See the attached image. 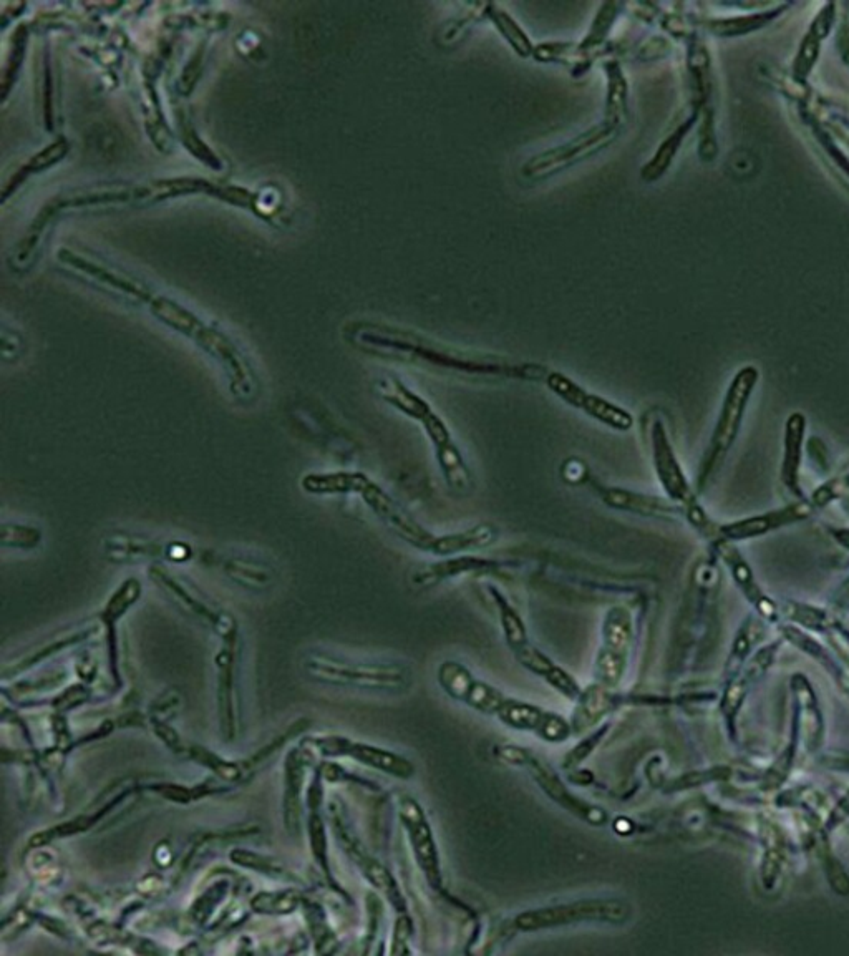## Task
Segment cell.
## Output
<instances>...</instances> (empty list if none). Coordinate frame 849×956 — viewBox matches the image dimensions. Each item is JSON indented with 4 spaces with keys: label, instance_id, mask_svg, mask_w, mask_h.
<instances>
[{
    "label": "cell",
    "instance_id": "obj_31",
    "mask_svg": "<svg viewBox=\"0 0 849 956\" xmlns=\"http://www.w3.org/2000/svg\"><path fill=\"white\" fill-rule=\"evenodd\" d=\"M185 757L188 761L196 762L198 766L213 772L214 777H218L219 781L226 782L233 789L248 784L243 761H229L226 757L219 756V754L211 751L208 747L201 746V744H188Z\"/></svg>",
    "mask_w": 849,
    "mask_h": 956
},
{
    "label": "cell",
    "instance_id": "obj_13",
    "mask_svg": "<svg viewBox=\"0 0 849 956\" xmlns=\"http://www.w3.org/2000/svg\"><path fill=\"white\" fill-rule=\"evenodd\" d=\"M204 560L233 585L243 590L254 591V593L272 590L279 578L276 565L256 553L243 552V550H221V552L206 553Z\"/></svg>",
    "mask_w": 849,
    "mask_h": 956
},
{
    "label": "cell",
    "instance_id": "obj_11",
    "mask_svg": "<svg viewBox=\"0 0 849 956\" xmlns=\"http://www.w3.org/2000/svg\"><path fill=\"white\" fill-rule=\"evenodd\" d=\"M544 384L554 396L563 400L573 409L581 410L583 414L596 420L601 425H606L607 429L616 430V432H629L634 429V415L621 405L614 404L606 397L597 396L594 392H589L578 382H574L571 377L563 372L549 371L544 379Z\"/></svg>",
    "mask_w": 849,
    "mask_h": 956
},
{
    "label": "cell",
    "instance_id": "obj_32",
    "mask_svg": "<svg viewBox=\"0 0 849 956\" xmlns=\"http://www.w3.org/2000/svg\"><path fill=\"white\" fill-rule=\"evenodd\" d=\"M231 883L228 878L218 877L204 890L193 905L185 913L186 927L191 930H203L208 928L211 918L218 910L219 905L228 898Z\"/></svg>",
    "mask_w": 849,
    "mask_h": 956
},
{
    "label": "cell",
    "instance_id": "obj_2",
    "mask_svg": "<svg viewBox=\"0 0 849 956\" xmlns=\"http://www.w3.org/2000/svg\"><path fill=\"white\" fill-rule=\"evenodd\" d=\"M135 303L146 306L158 321L181 336L188 337L199 349H203L211 359L218 362L228 376L229 391L233 392L236 399L251 402L258 397V379L253 367L228 334L203 321L198 314L175 299L153 293L145 284H140L136 291Z\"/></svg>",
    "mask_w": 849,
    "mask_h": 956
},
{
    "label": "cell",
    "instance_id": "obj_5",
    "mask_svg": "<svg viewBox=\"0 0 849 956\" xmlns=\"http://www.w3.org/2000/svg\"><path fill=\"white\" fill-rule=\"evenodd\" d=\"M301 668L309 679L335 688L367 691H403L412 681L410 671L398 664L360 663L326 651H307Z\"/></svg>",
    "mask_w": 849,
    "mask_h": 956
},
{
    "label": "cell",
    "instance_id": "obj_27",
    "mask_svg": "<svg viewBox=\"0 0 849 956\" xmlns=\"http://www.w3.org/2000/svg\"><path fill=\"white\" fill-rule=\"evenodd\" d=\"M596 492L607 507L621 510V512L657 518L672 517L675 512L669 503L660 500V498L632 492V490H626V488L601 487L599 485V487H596Z\"/></svg>",
    "mask_w": 849,
    "mask_h": 956
},
{
    "label": "cell",
    "instance_id": "obj_4",
    "mask_svg": "<svg viewBox=\"0 0 849 956\" xmlns=\"http://www.w3.org/2000/svg\"><path fill=\"white\" fill-rule=\"evenodd\" d=\"M377 392L390 407L420 424L428 440L432 442L435 459L448 488L458 495L470 493L473 488V474L468 462L461 454L452 430L448 429L447 422L433 409L432 404L398 377H382L377 382Z\"/></svg>",
    "mask_w": 849,
    "mask_h": 956
},
{
    "label": "cell",
    "instance_id": "obj_9",
    "mask_svg": "<svg viewBox=\"0 0 849 956\" xmlns=\"http://www.w3.org/2000/svg\"><path fill=\"white\" fill-rule=\"evenodd\" d=\"M631 908L616 898H591L579 902L559 903L553 907L536 908L520 913L515 925L521 932H538L548 928L569 927L574 923H626Z\"/></svg>",
    "mask_w": 849,
    "mask_h": 956
},
{
    "label": "cell",
    "instance_id": "obj_23",
    "mask_svg": "<svg viewBox=\"0 0 849 956\" xmlns=\"http://www.w3.org/2000/svg\"><path fill=\"white\" fill-rule=\"evenodd\" d=\"M400 817H402L403 827L407 830L418 864L427 875L430 885L438 887L442 882L440 860H438L432 829L425 819V814L415 800L403 799L400 804Z\"/></svg>",
    "mask_w": 849,
    "mask_h": 956
},
{
    "label": "cell",
    "instance_id": "obj_22",
    "mask_svg": "<svg viewBox=\"0 0 849 956\" xmlns=\"http://www.w3.org/2000/svg\"><path fill=\"white\" fill-rule=\"evenodd\" d=\"M506 726L515 727L520 731H531L549 742H561L568 739V722L558 714L546 713L533 704L505 699L495 714Z\"/></svg>",
    "mask_w": 849,
    "mask_h": 956
},
{
    "label": "cell",
    "instance_id": "obj_37",
    "mask_svg": "<svg viewBox=\"0 0 849 956\" xmlns=\"http://www.w3.org/2000/svg\"><path fill=\"white\" fill-rule=\"evenodd\" d=\"M485 14L486 19L495 25V29L500 32L501 37L506 40V44L510 45L516 54L523 59L533 57L536 45L531 42L528 34L521 29V25L506 10L501 9L500 5L486 4Z\"/></svg>",
    "mask_w": 849,
    "mask_h": 956
},
{
    "label": "cell",
    "instance_id": "obj_10",
    "mask_svg": "<svg viewBox=\"0 0 849 956\" xmlns=\"http://www.w3.org/2000/svg\"><path fill=\"white\" fill-rule=\"evenodd\" d=\"M758 379V372L753 367H747L738 372L737 377L733 379L732 386L728 389L727 399L723 404L722 414L715 427L714 437L710 442L709 450L705 455L699 474V488L704 490L710 477L714 475L715 470L719 469L722 460L727 455L728 447L732 445L740 422H742L743 410L747 405L748 396L752 392L753 386Z\"/></svg>",
    "mask_w": 849,
    "mask_h": 956
},
{
    "label": "cell",
    "instance_id": "obj_38",
    "mask_svg": "<svg viewBox=\"0 0 849 956\" xmlns=\"http://www.w3.org/2000/svg\"><path fill=\"white\" fill-rule=\"evenodd\" d=\"M44 543V530L35 523L4 520L2 522V547L14 552H34Z\"/></svg>",
    "mask_w": 849,
    "mask_h": 956
},
{
    "label": "cell",
    "instance_id": "obj_33",
    "mask_svg": "<svg viewBox=\"0 0 849 956\" xmlns=\"http://www.w3.org/2000/svg\"><path fill=\"white\" fill-rule=\"evenodd\" d=\"M697 117H699V113L692 110L689 117L685 118L684 122H680L674 132L670 133L669 137L660 143L659 150L655 152L654 157L642 168V180L652 183V181L659 180L660 176H664L667 168L672 165V161L679 152L680 145L687 137L690 128L694 127Z\"/></svg>",
    "mask_w": 849,
    "mask_h": 956
},
{
    "label": "cell",
    "instance_id": "obj_15",
    "mask_svg": "<svg viewBox=\"0 0 849 956\" xmlns=\"http://www.w3.org/2000/svg\"><path fill=\"white\" fill-rule=\"evenodd\" d=\"M143 593V585L135 576H130L122 581V585L113 591L107 603L97 616L105 631V643H107V661L108 673L112 678L113 693H118L123 688L122 669H120V633H118V623L127 616L128 611L140 601Z\"/></svg>",
    "mask_w": 849,
    "mask_h": 956
},
{
    "label": "cell",
    "instance_id": "obj_25",
    "mask_svg": "<svg viewBox=\"0 0 849 956\" xmlns=\"http://www.w3.org/2000/svg\"><path fill=\"white\" fill-rule=\"evenodd\" d=\"M510 648L513 649V653L516 654V658L520 659L524 668H528L531 673L538 674L541 678L546 679L564 696L579 699V696H581L579 684L564 669L559 668L558 664H554L546 654L541 653L538 648H534L533 644L529 643L528 636L510 644Z\"/></svg>",
    "mask_w": 849,
    "mask_h": 956
},
{
    "label": "cell",
    "instance_id": "obj_21",
    "mask_svg": "<svg viewBox=\"0 0 849 956\" xmlns=\"http://www.w3.org/2000/svg\"><path fill=\"white\" fill-rule=\"evenodd\" d=\"M652 457H654L655 474L659 477L665 492L675 502L684 503L689 507V513L695 510L694 497L690 493L689 483L685 480L684 472L680 469L679 460L674 455L672 445L667 439V430L660 420L651 422Z\"/></svg>",
    "mask_w": 849,
    "mask_h": 956
},
{
    "label": "cell",
    "instance_id": "obj_36",
    "mask_svg": "<svg viewBox=\"0 0 849 956\" xmlns=\"http://www.w3.org/2000/svg\"><path fill=\"white\" fill-rule=\"evenodd\" d=\"M302 913L306 920L307 932L312 942L316 945L317 953H334L339 945V940L335 937L334 930L330 927L329 918L326 910L321 903L312 900V898H302Z\"/></svg>",
    "mask_w": 849,
    "mask_h": 956
},
{
    "label": "cell",
    "instance_id": "obj_7",
    "mask_svg": "<svg viewBox=\"0 0 849 956\" xmlns=\"http://www.w3.org/2000/svg\"><path fill=\"white\" fill-rule=\"evenodd\" d=\"M622 127L616 123L602 120L569 142L549 148L528 158L521 166V176L528 181L548 180L551 176L566 171L571 166L589 160L621 137Z\"/></svg>",
    "mask_w": 849,
    "mask_h": 956
},
{
    "label": "cell",
    "instance_id": "obj_14",
    "mask_svg": "<svg viewBox=\"0 0 849 956\" xmlns=\"http://www.w3.org/2000/svg\"><path fill=\"white\" fill-rule=\"evenodd\" d=\"M100 630H102V625L97 618V620H85L82 623H77V625L65 626V628L55 631L54 635L40 639L37 643L24 649L22 653L17 654L12 661L5 663L4 671H2L4 683H7L9 679L19 678L20 674L30 671L44 661H49L50 658L64 653L67 649L85 643L93 636H97Z\"/></svg>",
    "mask_w": 849,
    "mask_h": 956
},
{
    "label": "cell",
    "instance_id": "obj_35",
    "mask_svg": "<svg viewBox=\"0 0 849 956\" xmlns=\"http://www.w3.org/2000/svg\"><path fill=\"white\" fill-rule=\"evenodd\" d=\"M302 898L304 893L299 892V888L296 887L274 890V892H258L251 898L249 908L254 915L287 917L301 908Z\"/></svg>",
    "mask_w": 849,
    "mask_h": 956
},
{
    "label": "cell",
    "instance_id": "obj_1",
    "mask_svg": "<svg viewBox=\"0 0 849 956\" xmlns=\"http://www.w3.org/2000/svg\"><path fill=\"white\" fill-rule=\"evenodd\" d=\"M345 334L357 349L372 356L453 376L544 382L549 372L543 364L486 352L465 351L425 337L420 332L382 322H354L347 327Z\"/></svg>",
    "mask_w": 849,
    "mask_h": 956
},
{
    "label": "cell",
    "instance_id": "obj_8",
    "mask_svg": "<svg viewBox=\"0 0 849 956\" xmlns=\"http://www.w3.org/2000/svg\"><path fill=\"white\" fill-rule=\"evenodd\" d=\"M148 576L183 613L195 618L201 625L208 626L221 641L238 638L239 623L236 616L209 600L208 596L191 585L190 581L171 573L165 563L148 566Z\"/></svg>",
    "mask_w": 849,
    "mask_h": 956
},
{
    "label": "cell",
    "instance_id": "obj_40",
    "mask_svg": "<svg viewBox=\"0 0 849 956\" xmlns=\"http://www.w3.org/2000/svg\"><path fill=\"white\" fill-rule=\"evenodd\" d=\"M788 425H790V427H788V439H786L783 480H785L786 485H788L791 490L800 492L798 487H796V480H798V462H800V444L801 432H803V422H801V417L795 415V417L790 420V424Z\"/></svg>",
    "mask_w": 849,
    "mask_h": 956
},
{
    "label": "cell",
    "instance_id": "obj_3",
    "mask_svg": "<svg viewBox=\"0 0 849 956\" xmlns=\"http://www.w3.org/2000/svg\"><path fill=\"white\" fill-rule=\"evenodd\" d=\"M359 497L389 532L418 552L430 553L435 557H453L458 553L490 547L498 538V528L490 523H480L476 527L466 528L463 532L435 535L415 520L402 505H398L397 500L370 477L365 480L364 487L360 488Z\"/></svg>",
    "mask_w": 849,
    "mask_h": 956
},
{
    "label": "cell",
    "instance_id": "obj_28",
    "mask_svg": "<svg viewBox=\"0 0 849 956\" xmlns=\"http://www.w3.org/2000/svg\"><path fill=\"white\" fill-rule=\"evenodd\" d=\"M229 860L241 869L262 875L274 882L289 883L294 887H304L306 880L297 874L296 870L284 864L282 860L272 855L261 854L249 849H234L229 852Z\"/></svg>",
    "mask_w": 849,
    "mask_h": 956
},
{
    "label": "cell",
    "instance_id": "obj_18",
    "mask_svg": "<svg viewBox=\"0 0 849 956\" xmlns=\"http://www.w3.org/2000/svg\"><path fill=\"white\" fill-rule=\"evenodd\" d=\"M141 792H143V784H136V782L122 784V787H120L118 791H107V799L98 800L97 805L92 807V809L85 810L83 814L75 815V817L67 820V822H62V824L54 825V827H49V829L35 832V834L30 837L29 849L47 847V845L52 844L55 840L68 839V837H75V835L78 834H85L88 830H92L95 825L102 824L103 820L107 819L108 815L112 814V812H115L128 797L138 796Z\"/></svg>",
    "mask_w": 849,
    "mask_h": 956
},
{
    "label": "cell",
    "instance_id": "obj_16",
    "mask_svg": "<svg viewBox=\"0 0 849 956\" xmlns=\"http://www.w3.org/2000/svg\"><path fill=\"white\" fill-rule=\"evenodd\" d=\"M238 649L239 636L223 639L214 658L219 729L226 742H233L238 736Z\"/></svg>",
    "mask_w": 849,
    "mask_h": 956
},
{
    "label": "cell",
    "instance_id": "obj_12",
    "mask_svg": "<svg viewBox=\"0 0 849 956\" xmlns=\"http://www.w3.org/2000/svg\"><path fill=\"white\" fill-rule=\"evenodd\" d=\"M312 751L324 757H350L364 766L374 767L377 771L385 772L390 776L408 779L415 774L412 762L395 752L387 751L382 747L352 741L344 736H311L304 739Z\"/></svg>",
    "mask_w": 849,
    "mask_h": 956
},
{
    "label": "cell",
    "instance_id": "obj_26",
    "mask_svg": "<svg viewBox=\"0 0 849 956\" xmlns=\"http://www.w3.org/2000/svg\"><path fill=\"white\" fill-rule=\"evenodd\" d=\"M833 22H835V5L826 4L818 12L810 30L803 37L800 50H798L795 62H793V77L798 82H805L808 79V75L815 67L816 60L820 57L821 42L830 34Z\"/></svg>",
    "mask_w": 849,
    "mask_h": 956
},
{
    "label": "cell",
    "instance_id": "obj_6",
    "mask_svg": "<svg viewBox=\"0 0 849 956\" xmlns=\"http://www.w3.org/2000/svg\"><path fill=\"white\" fill-rule=\"evenodd\" d=\"M100 550L103 558L115 565H183L195 557V548L191 547V543L155 537L128 528L105 530L100 538Z\"/></svg>",
    "mask_w": 849,
    "mask_h": 956
},
{
    "label": "cell",
    "instance_id": "obj_29",
    "mask_svg": "<svg viewBox=\"0 0 849 956\" xmlns=\"http://www.w3.org/2000/svg\"><path fill=\"white\" fill-rule=\"evenodd\" d=\"M369 475L350 470H335V472H311L304 475L301 487L304 492L319 497L330 495H359L360 488L364 487Z\"/></svg>",
    "mask_w": 849,
    "mask_h": 956
},
{
    "label": "cell",
    "instance_id": "obj_24",
    "mask_svg": "<svg viewBox=\"0 0 849 956\" xmlns=\"http://www.w3.org/2000/svg\"><path fill=\"white\" fill-rule=\"evenodd\" d=\"M524 757H526L524 756V752H521V762L528 766L529 771H531V774H533L539 786L543 787L546 794H548L551 799L556 800L561 807L569 810V812H573V814L578 815L581 819L588 820L591 824L602 825L606 822V814H604L601 809H597L594 805L586 804L583 800L576 799V797L564 787V784H561L558 777L554 776L553 772L549 771V769H546L541 762L536 761L533 757H528V759H524Z\"/></svg>",
    "mask_w": 849,
    "mask_h": 956
},
{
    "label": "cell",
    "instance_id": "obj_30",
    "mask_svg": "<svg viewBox=\"0 0 849 956\" xmlns=\"http://www.w3.org/2000/svg\"><path fill=\"white\" fill-rule=\"evenodd\" d=\"M602 67L607 79L604 120L624 127L629 115V83L619 60L607 59Z\"/></svg>",
    "mask_w": 849,
    "mask_h": 956
},
{
    "label": "cell",
    "instance_id": "obj_34",
    "mask_svg": "<svg viewBox=\"0 0 849 956\" xmlns=\"http://www.w3.org/2000/svg\"><path fill=\"white\" fill-rule=\"evenodd\" d=\"M68 150H70V147H68L67 140H65L64 137H60L57 138L55 142L47 145L42 152L35 153L34 157L29 158L27 163L20 166L19 170L15 171L14 175H12V178L5 183L2 200H9V196L24 183L25 176L35 175V173L47 170L49 166L55 165L57 161L62 160V158L67 155Z\"/></svg>",
    "mask_w": 849,
    "mask_h": 956
},
{
    "label": "cell",
    "instance_id": "obj_41",
    "mask_svg": "<svg viewBox=\"0 0 849 956\" xmlns=\"http://www.w3.org/2000/svg\"><path fill=\"white\" fill-rule=\"evenodd\" d=\"M90 698H92V691H90L87 684L78 683L73 684L70 688L57 694V696L50 701V706H52L57 713L65 714L67 711H72V709L87 703V701H90Z\"/></svg>",
    "mask_w": 849,
    "mask_h": 956
},
{
    "label": "cell",
    "instance_id": "obj_19",
    "mask_svg": "<svg viewBox=\"0 0 849 956\" xmlns=\"http://www.w3.org/2000/svg\"><path fill=\"white\" fill-rule=\"evenodd\" d=\"M312 764V749L302 741L291 747L284 759V791H282V819L287 834L299 837L306 807L307 771Z\"/></svg>",
    "mask_w": 849,
    "mask_h": 956
},
{
    "label": "cell",
    "instance_id": "obj_39",
    "mask_svg": "<svg viewBox=\"0 0 849 956\" xmlns=\"http://www.w3.org/2000/svg\"><path fill=\"white\" fill-rule=\"evenodd\" d=\"M782 10L783 7H778L777 10H772V12H760V14L745 15V17L730 20H714V22H710L709 29L719 35L747 34L752 30L762 29L763 25L772 22Z\"/></svg>",
    "mask_w": 849,
    "mask_h": 956
},
{
    "label": "cell",
    "instance_id": "obj_20",
    "mask_svg": "<svg viewBox=\"0 0 849 956\" xmlns=\"http://www.w3.org/2000/svg\"><path fill=\"white\" fill-rule=\"evenodd\" d=\"M321 767L317 766L312 771L311 781L307 784L306 791V830L307 840H309V849H311L312 859L322 872V877L326 880L334 892L347 898V893L340 888L339 883L335 882L334 872L330 867L329 859V839H327L326 819L322 815V797H324V787H322Z\"/></svg>",
    "mask_w": 849,
    "mask_h": 956
},
{
    "label": "cell",
    "instance_id": "obj_17",
    "mask_svg": "<svg viewBox=\"0 0 849 956\" xmlns=\"http://www.w3.org/2000/svg\"><path fill=\"white\" fill-rule=\"evenodd\" d=\"M329 814L335 839L339 842L340 847L344 849L347 857L359 867L360 874L364 875L377 890L384 893L385 897L389 898L395 907H405L402 893L398 890L397 883L393 880L392 875L364 849V845L360 844L359 839L352 834V830L345 822L344 814H342L339 805L330 802Z\"/></svg>",
    "mask_w": 849,
    "mask_h": 956
},
{
    "label": "cell",
    "instance_id": "obj_42",
    "mask_svg": "<svg viewBox=\"0 0 849 956\" xmlns=\"http://www.w3.org/2000/svg\"><path fill=\"white\" fill-rule=\"evenodd\" d=\"M180 703V698L175 693L170 691V693L163 694L161 698L156 699L155 703L151 704L148 717L168 721L170 717L175 716L176 709L180 708Z\"/></svg>",
    "mask_w": 849,
    "mask_h": 956
}]
</instances>
